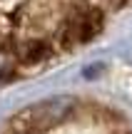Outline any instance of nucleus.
Returning <instances> with one entry per match:
<instances>
[{
  "label": "nucleus",
  "mask_w": 132,
  "mask_h": 134,
  "mask_svg": "<svg viewBox=\"0 0 132 134\" xmlns=\"http://www.w3.org/2000/svg\"><path fill=\"white\" fill-rule=\"evenodd\" d=\"M57 42H55L52 35H30V37H23L15 50V62L18 65H40L47 57H52L57 52Z\"/></svg>",
  "instance_id": "obj_1"
}]
</instances>
